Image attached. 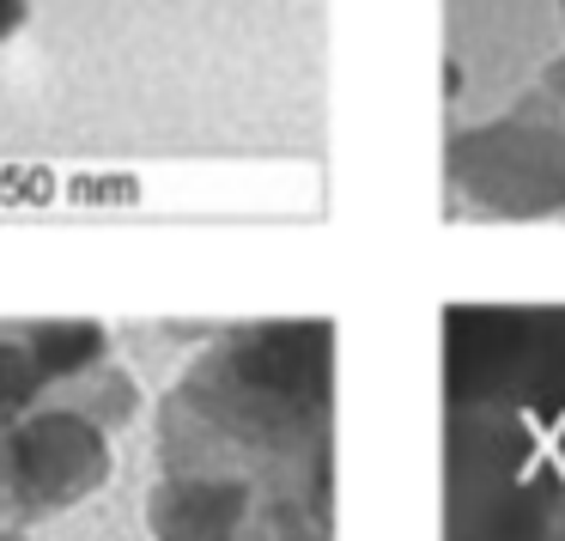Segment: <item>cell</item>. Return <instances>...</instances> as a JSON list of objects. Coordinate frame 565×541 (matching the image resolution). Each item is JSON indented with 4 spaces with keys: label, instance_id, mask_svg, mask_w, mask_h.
<instances>
[{
    "label": "cell",
    "instance_id": "9c48e42d",
    "mask_svg": "<svg viewBox=\"0 0 565 541\" xmlns=\"http://www.w3.org/2000/svg\"><path fill=\"white\" fill-rule=\"evenodd\" d=\"M31 25V0H0V43H13Z\"/></svg>",
    "mask_w": 565,
    "mask_h": 541
},
{
    "label": "cell",
    "instance_id": "30bf717a",
    "mask_svg": "<svg viewBox=\"0 0 565 541\" xmlns=\"http://www.w3.org/2000/svg\"><path fill=\"white\" fill-rule=\"evenodd\" d=\"M541 92H547V98L565 110V55H553V62H547V74H541Z\"/></svg>",
    "mask_w": 565,
    "mask_h": 541
},
{
    "label": "cell",
    "instance_id": "6da1fadb",
    "mask_svg": "<svg viewBox=\"0 0 565 541\" xmlns=\"http://www.w3.org/2000/svg\"><path fill=\"white\" fill-rule=\"evenodd\" d=\"M559 523L553 426L499 402H450V541H553Z\"/></svg>",
    "mask_w": 565,
    "mask_h": 541
},
{
    "label": "cell",
    "instance_id": "ba28073f",
    "mask_svg": "<svg viewBox=\"0 0 565 541\" xmlns=\"http://www.w3.org/2000/svg\"><path fill=\"white\" fill-rule=\"evenodd\" d=\"M67 407H79L92 426L110 432V426H122V420L140 407V395H135V378H128V371H116L110 359H104V365L86 371V378H74V402H67Z\"/></svg>",
    "mask_w": 565,
    "mask_h": 541
},
{
    "label": "cell",
    "instance_id": "7c38bea8",
    "mask_svg": "<svg viewBox=\"0 0 565 541\" xmlns=\"http://www.w3.org/2000/svg\"><path fill=\"white\" fill-rule=\"evenodd\" d=\"M553 541H565V523H559V535H553Z\"/></svg>",
    "mask_w": 565,
    "mask_h": 541
},
{
    "label": "cell",
    "instance_id": "277c9868",
    "mask_svg": "<svg viewBox=\"0 0 565 541\" xmlns=\"http://www.w3.org/2000/svg\"><path fill=\"white\" fill-rule=\"evenodd\" d=\"M110 475V438L79 407H38L7 426V499L19 511H67Z\"/></svg>",
    "mask_w": 565,
    "mask_h": 541
},
{
    "label": "cell",
    "instance_id": "7a4b0ae2",
    "mask_svg": "<svg viewBox=\"0 0 565 541\" xmlns=\"http://www.w3.org/2000/svg\"><path fill=\"white\" fill-rule=\"evenodd\" d=\"M450 329V402H499L559 426L565 420V310H462Z\"/></svg>",
    "mask_w": 565,
    "mask_h": 541
},
{
    "label": "cell",
    "instance_id": "52a82bcc",
    "mask_svg": "<svg viewBox=\"0 0 565 541\" xmlns=\"http://www.w3.org/2000/svg\"><path fill=\"white\" fill-rule=\"evenodd\" d=\"M50 390H55V383H50V371L38 365V353H31L25 335H19V341H13V335H0V426L38 414Z\"/></svg>",
    "mask_w": 565,
    "mask_h": 541
},
{
    "label": "cell",
    "instance_id": "4fadbf2b",
    "mask_svg": "<svg viewBox=\"0 0 565 541\" xmlns=\"http://www.w3.org/2000/svg\"><path fill=\"white\" fill-rule=\"evenodd\" d=\"M559 19H565V0H559Z\"/></svg>",
    "mask_w": 565,
    "mask_h": 541
},
{
    "label": "cell",
    "instance_id": "3957f363",
    "mask_svg": "<svg viewBox=\"0 0 565 541\" xmlns=\"http://www.w3.org/2000/svg\"><path fill=\"white\" fill-rule=\"evenodd\" d=\"M450 171L487 213L541 220L565 208V110L535 92V104L499 116L456 140Z\"/></svg>",
    "mask_w": 565,
    "mask_h": 541
},
{
    "label": "cell",
    "instance_id": "8fae6325",
    "mask_svg": "<svg viewBox=\"0 0 565 541\" xmlns=\"http://www.w3.org/2000/svg\"><path fill=\"white\" fill-rule=\"evenodd\" d=\"M0 541H19V535H13V529H0Z\"/></svg>",
    "mask_w": 565,
    "mask_h": 541
},
{
    "label": "cell",
    "instance_id": "8992f818",
    "mask_svg": "<svg viewBox=\"0 0 565 541\" xmlns=\"http://www.w3.org/2000/svg\"><path fill=\"white\" fill-rule=\"evenodd\" d=\"M25 341H31V353H38V365L50 371V383H74V378H86L92 365L110 359L104 322H31Z\"/></svg>",
    "mask_w": 565,
    "mask_h": 541
},
{
    "label": "cell",
    "instance_id": "5b68a950",
    "mask_svg": "<svg viewBox=\"0 0 565 541\" xmlns=\"http://www.w3.org/2000/svg\"><path fill=\"white\" fill-rule=\"evenodd\" d=\"M256 511L244 475H164L147 499L152 541H237Z\"/></svg>",
    "mask_w": 565,
    "mask_h": 541
}]
</instances>
